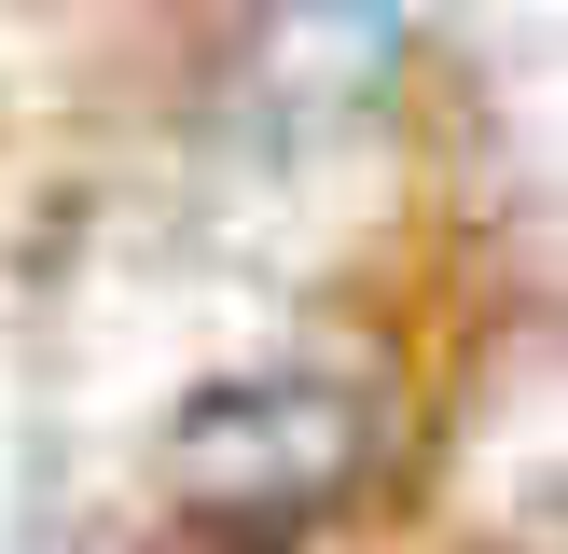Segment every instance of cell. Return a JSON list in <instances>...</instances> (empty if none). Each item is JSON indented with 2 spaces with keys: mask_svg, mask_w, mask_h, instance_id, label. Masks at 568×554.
I'll list each match as a JSON object with an SVG mask.
<instances>
[{
  "mask_svg": "<svg viewBox=\"0 0 568 554\" xmlns=\"http://www.w3.org/2000/svg\"><path fill=\"white\" fill-rule=\"evenodd\" d=\"M166 458H181V499H194V513H222V526H305L361 471V402L320 388V375L209 388Z\"/></svg>",
  "mask_w": 568,
  "mask_h": 554,
  "instance_id": "1",
  "label": "cell"
}]
</instances>
